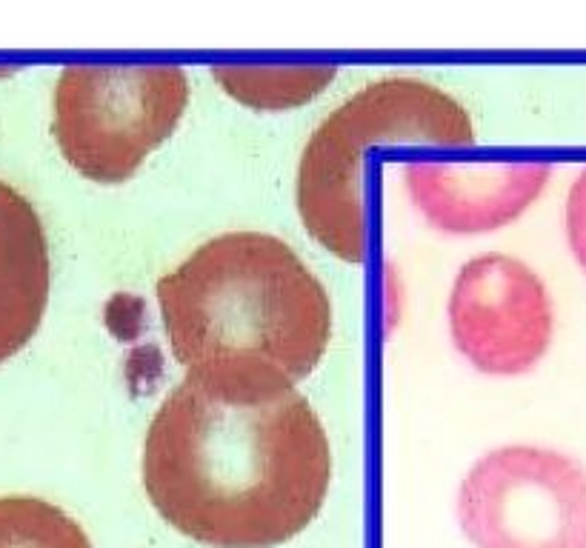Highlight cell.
<instances>
[{"label":"cell","mask_w":586,"mask_h":548,"mask_svg":"<svg viewBox=\"0 0 586 548\" xmlns=\"http://www.w3.org/2000/svg\"><path fill=\"white\" fill-rule=\"evenodd\" d=\"M329 440L295 383L266 363L189 369L155 411L143 489L175 531L212 548H275L318 517Z\"/></svg>","instance_id":"cell-1"},{"label":"cell","mask_w":586,"mask_h":548,"mask_svg":"<svg viewBox=\"0 0 586 548\" xmlns=\"http://www.w3.org/2000/svg\"><path fill=\"white\" fill-rule=\"evenodd\" d=\"M163 332L189 369L266 363L292 383L318 369L332 303L292 246L263 232H226L198 246L155 286Z\"/></svg>","instance_id":"cell-2"},{"label":"cell","mask_w":586,"mask_h":548,"mask_svg":"<svg viewBox=\"0 0 586 548\" xmlns=\"http://www.w3.org/2000/svg\"><path fill=\"white\" fill-rule=\"evenodd\" d=\"M472 146V118L455 98L418 78L364 86L312 132L298 166V212L306 232L346 263L366 257L361 163L372 146Z\"/></svg>","instance_id":"cell-3"},{"label":"cell","mask_w":586,"mask_h":548,"mask_svg":"<svg viewBox=\"0 0 586 548\" xmlns=\"http://www.w3.org/2000/svg\"><path fill=\"white\" fill-rule=\"evenodd\" d=\"M186 103L189 80L178 66H66L52 135L83 177L123 183L175 132Z\"/></svg>","instance_id":"cell-4"},{"label":"cell","mask_w":586,"mask_h":548,"mask_svg":"<svg viewBox=\"0 0 586 548\" xmlns=\"http://www.w3.org/2000/svg\"><path fill=\"white\" fill-rule=\"evenodd\" d=\"M458 520L475 548H586V471L541 446L489 451L461 483Z\"/></svg>","instance_id":"cell-5"},{"label":"cell","mask_w":586,"mask_h":548,"mask_svg":"<svg viewBox=\"0 0 586 548\" xmlns=\"http://www.w3.org/2000/svg\"><path fill=\"white\" fill-rule=\"evenodd\" d=\"M555 314L544 280L506 255L469 260L449 294L455 349L484 374L515 377L541 360L552 343Z\"/></svg>","instance_id":"cell-6"},{"label":"cell","mask_w":586,"mask_h":548,"mask_svg":"<svg viewBox=\"0 0 586 548\" xmlns=\"http://www.w3.org/2000/svg\"><path fill=\"white\" fill-rule=\"evenodd\" d=\"M549 163H424L404 166L415 206L446 235L495 232L521 217L544 192Z\"/></svg>","instance_id":"cell-7"},{"label":"cell","mask_w":586,"mask_h":548,"mask_svg":"<svg viewBox=\"0 0 586 548\" xmlns=\"http://www.w3.org/2000/svg\"><path fill=\"white\" fill-rule=\"evenodd\" d=\"M49 303V243L35 206L0 180V363L41 329Z\"/></svg>","instance_id":"cell-8"},{"label":"cell","mask_w":586,"mask_h":548,"mask_svg":"<svg viewBox=\"0 0 586 548\" xmlns=\"http://www.w3.org/2000/svg\"><path fill=\"white\" fill-rule=\"evenodd\" d=\"M215 80L235 100L255 109H289L312 100L326 89L335 69L304 66V69H263V66H215Z\"/></svg>","instance_id":"cell-9"},{"label":"cell","mask_w":586,"mask_h":548,"mask_svg":"<svg viewBox=\"0 0 586 548\" xmlns=\"http://www.w3.org/2000/svg\"><path fill=\"white\" fill-rule=\"evenodd\" d=\"M0 548H92L81 523L41 497H0Z\"/></svg>","instance_id":"cell-10"},{"label":"cell","mask_w":586,"mask_h":548,"mask_svg":"<svg viewBox=\"0 0 586 548\" xmlns=\"http://www.w3.org/2000/svg\"><path fill=\"white\" fill-rule=\"evenodd\" d=\"M566 237L572 255L586 272V169L575 177L566 197Z\"/></svg>","instance_id":"cell-11"}]
</instances>
